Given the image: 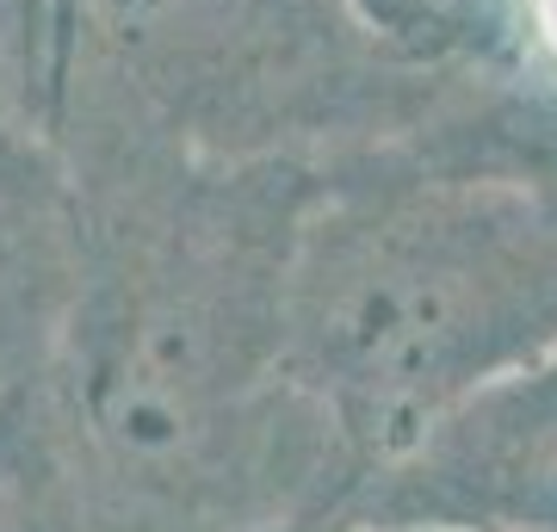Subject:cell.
Masks as SVG:
<instances>
[{"label":"cell","instance_id":"obj_1","mask_svg":"<svg viewBox=\"0 0 557 532\" xmlns=\"http://www.w3.org/2000/svg\"><path fill=\"white\" fill-rule=\"evenodd\" d=\"M557 354V205L508 180L397 174L372 149L310 174L278 359L335 434L347 483Z\"/></svg>","mask_w":557,"mask_h":532},{"label":"cell","instance_id":"obj_2","mask_svg":"<svg viewBox=\"0 0 557 532\" xmlns=\"http://www.w3.org/2000/svg\"><path fill=\"white\" fill-rule=\"evenodd\" d=\"M391 44L347 0H57L62 174L119 156L329 168L397 131Z\"/></svg>","mask_w":557,"mask_h":532},{"label":"cell","instance_id":"obj_3","mask_svg":"<svg viewBox=\"0 0 557 532\" xmlns=\"http://www.w3.org/2000/svg\"><path fill=\"white\" fill-rule=\"evenodd\" d=\"M322 520L557 532V354L434 415L409 446L359 471Z\"/></svg>","mask_w":557,"mask_h":532},{"label":"cell","instance_id":"obj_4","mask_svg":"<svg viewBox=\"0 0 557 532\" xmlns=\"http://www.w3.org/2000/svg\"><path fill=\"white\" fill-rule=\"evenodd\" d=\"M75 292L81 248L69 198L0 211V403L57 366Z\"/></svg>","mask_w":557,"mask_h":532},{"label":"cell","instance_id":"obj_5","mask_svg":"<svg viewBox=\"0 0 557 532\" xmlns=\"http://www.w3.org/2000/svg\"><path fill=\"white\" fill-rule=\"evenodd\" d=\"M0 532H112L50 372L0 403Z\"/></svg>","mask_w":557,"mask_h":532},{"label":"cell","instance_id":"obj_6","mask_svg":"<svg viewBox=\"0 0 557 532\" xmlns=\"http://www.w3.org/2000/svg\"><path fill=\"white\" fill-rule=\"evenodd\" d=\"M397 57H446V50H496L520 25V0H347Z\"/></svg>","mask_w":557,"mask_h":532},{"label":"cell","instance_id":"obj_7","mask_svg":"<svg viewBox=\"0 0 557 532\" xmlns=\"http://www.w3.org/2000/svg\"><path fill=\"white\" fill-rule=\"evenodd\" d=\"M62 198V161L44 119L0 81V211Z\"/></svg>","mask_w":557,"mask_h":532},{"label":"cell","instance_id":"obj_8","mask_svg":"<svg viewBox=\"0 0 557 532\" xmlns=\"http://www.w3.org/2000/svg\"><path fill=\"white\" fill-rule=\"evenodd\" d=\"M50 57H57V0H0V81L50 131Z\"/></svg>","mask_w":557,"mask_h":532},{"label":"cell","instance_id":"obj_9","mask_svg":"<svg viewBox=\"0 0 557 532\" xmlns=\"http://www.w3.org/2000/svg\"><path fill=\"white\" fill-rule=\"evenodd\" d=\"M520 25H527L533 44L557 62V0H520Z\"/></svg>","mask_w":557,"mask_h":532},{"label":"cell","instance_id":"obj_10","mask_svg":"<svg viewBox=\"0 0 557 532\" xmlns=\"http://www.w3.org/2000/svg\"><path fill=\"white\" fill-rule=\"evenodd\" d=\"M292 532H471V527H379V520H304Z\"/></svg>","mask_w":557,"mask_h":532}]
</instances>
